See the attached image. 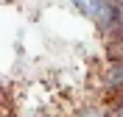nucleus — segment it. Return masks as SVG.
<instances>
[{"label":"nucleus","instance_id":"nucleus-1","mask_svg":"<svg viewBox=\"0 0 123 117\" xmlns=\"http://www.w3.org/2000/svg\"><path fill=\"white\" fill-rule=\"evenodd\" d=\"M25 14L3 75V117H117L123 111V0H92L76 28L78 0H3Z\"/></svg>","mask_w":123,"mask_h":117}]
</instances>
